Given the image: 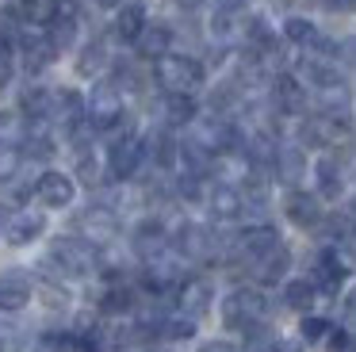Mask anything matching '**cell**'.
I'll return each instance as SVG.
<instances>
[{"instance_id": "cell-21", "label": "cell", "mask_w": 356, "mask_h": 352, "mask_svg": "<svg viewBox=\"0 0 356 352\" xmlns=\"http://www.w3.org/2000/svg\"><path fill=\"white\" fill-rule=\"evenodd\" d=\"M134 50H138L142 61H161L165 54H172V27L161 19L146 23V31H142V38L134 42Z\"/></svg>"}, {"instance_id": "cell-13", "label": "cell", "mask_w": 356, "mask_h": 352, "mask_svg": "<svg viewBox=\"0 0 356 352\" xmlns=\"http://www.w3.org/2000/svg\"><path fill=\"white\" fill-rule=\"evenodd\" d=\"M284 214H287V222H291V226H299V230H322V222H325L322 195L291 188V195L284 199Z\"/></svg>"}, {"instance_id": "cell-43", "label": "cell", "mask_w": 356, "mask_h": 352, "mask_svg": "<svg viewBox=\"0 0 356 352\" xmlns=\"http://www.w3.org/2000/svg\"><path fill=\"white\" fill-rule=\"evenodd\" d=\"M177 4H180V8H184V12H195V8H200V4H203V0H177Z\"/></svg>"}, {"instance_id": "cell-28", "label": "cell", "mask_w": 356, "mask_h": 352, "mask_svg": "<svg viewBox=\"0 0 356 352\" xmlns=\"http://www.w3.org/2000/svg\"><path fill=\"white\" fill-rule=\"evenodd\" d=\"M104 65H108V42H104V38H92V42L81 46V54H77V73L81 77L104 73Z\"/></svg>"}, {"instance_id": "cell-37", "label": "cell", "mask_w": 356, "mask_h": 352, "mask_svg": "<svg viewBox=\"0 0 356 352\" xmlns=\"http://www.w3.org/2000/svg\"><path fill=\"white\" fill-rule=\"evenodd\" d=\"M200 352H241V349H238V344H230V341H203Z\"/></svg>"}, {"instance_id": "cell-46", "label": "cell", "mask_w": 356, "mask_h": 352, "mask_svg": "<svg viewBox=\"0 0 356 352\" xmlns=\"http://www.w3.org/2000/svg\"><path fill=\"white\" fill-rule=\"evenodd\" d=\"M287 4H295V8H310V4H318V0H287Z\"/></svg>"}, {"instance_id": "cell-23", "label": "cell", "mask_w": 356, "mask_h": 352, "mask_svg": "<svg viewBox=\"0 0 356 352\" xmlns=\"http://www.w3.org/2000/svg\"><path fill=\"white\" fill-rule=\"evenodd\" d=\"M314 184L322 199H337L345 195V165L337 157H318L314 161Z\"/></svg>"}, {"instance_id": "cell-25", "label": "cell", "mask_w": 356, "mask_h": 352, "mask_svg": "<svg viewBox=\"0 0 356 352\" xmlns=\"http://www.w3.org/2000/svg\"><path fill=\"white\" fill-rule=\"evenodd\" d=\"M50 107H54V92L42 84H27L19 92V115L27 122H50Z\"/></svg>"}, {"instance_id": "cell-9", "label": "cell", "mask_w": 356, "mask_h": 352, "mask_svg": "<svg viewBox=\"0 0 356 352\" xmlns=\"http://www.w3.org/2000/svg\"><path fill=\"white\" fill-rule=\"evenodd\" d=\"M73 226H77L81 237L104 245V241H111V237L119 234V211L111 203H104V199H96V203H88L85 211L77 214V222H73Z\"/></svg>"}, {"instance_id": "cell-32", "label": "cell", "mask_w": 356, "mask_h": 352, "mask_svg": "<svg viewBox=\"0 0 356 352\" xmlns=\"http://www.w3.org/2000/svg\"><path fill=\"white\" fill-rule=\"evenodd\" d=\"M39 298H42V306H47L50 314H65V310L73 306L70 287H62V280H58V275H54V280H47V283L39 287Z\"/></svg>"}, {"instance_id": "cell-3", "label": "cell", "mask_w": 356, "mask_h": 352, "mask_svg": "<svg viewBox=\"0 0 356 352\" xmlns=\"http://www.w3.org/2000/svg\"><path fill=\"white\" fill-rule=\"evenodd\" d=\"M123 96H127V92L119 88L111 77H104V81L92 84V92H88V122H92L96 134H111V130L127 119Z\"/></svg>"}, {"instance_id": "cell-6", "label": "cell", "mask_w": 356, "mask_h": 352, "mask_svg": "<svg viewBox=\"0 0 356 352\" xmlns=\"http://www.w3.org/2000/svg\"><path fill=\"white\" fill-rule=\"evenodd\" d=\"M58 46H54V38H50V31L47 27H27L24 31V38H19V46H16V58H19V65L27 69V73H47L50 65L58 61Z\"/></svg>"}, {"instance_id": "cell-45", "label": "cell", "mask_w": 356, "mask_h": 352, "mask_svg": "<svg viewBox=\"0 0 356 352\" xmlns=\"http://www.w3.org/2000/svg\"><path fill=\"white\" fill-rule=\"evenodd\" d=\"M96 4H100V8H123L127 0H96Z\"/></svg>"}, {"instance_id": "cell-34", "label": "cell", "mask_w": 356, "mask_h": 352, "mask_svg": "<svg viewBox=\"0 0 356 352\" xmlns=\"http://www.w3.org/2000/svg\"><path fill=\"white\" fill-rule=\"evenodd\" d=\"M19 168H24V153H19V145L0 142V184H12L19 176Z\"/></svg>"}, {"instance_id": "cell-36", "label": "cell", "mask_w": 356, "mask_h": 352, "mask_svg": "<svg viewBox=\"0 0 356 352\" xmlns=\"http://www.w3.org/2000/svg\"><path fill=\"white\" fill-rule=\"evenodd\" d=\"M12 73H16V46L0 42V88L12 81Z\"/></svg>"}, {"instance_id": "cell-22", "label": "cell", "mask_w": 356, "mask_h": 352, "mask_svg": "<svg viewBox=\"0 0 356 352\" xmlns=\"http://www.w3.org/2000/svg\"><path fill=\"white\" fill-rule=\"evenodd\" d=\"M272 173H276L280 184L295 188V184L307 176V150H302V145H280L276 161H272Z\"/></svg>"}, {"instance_id": "cell-27", "label": "cell", "mask_w": 356, "mask_h": 352, "mask_svg": "<svg viewBox=\"0 0 356 352\" xmlns=\"http://www.w3.org/2000/svg\"><path fill=\"white\" fill-rule=\"evenodd\" d=\"M318 298V287L314 280H287L284 283V306H291V310L299 314H310V306H314Z\"/></svg>"}, {"instance_id": "cell-29", "label": "cell", "mask_w": 356, "mask_h": 352, "mask_svg": "<svg viewBox=\"0 0 356 352\" xmlns=\"http://www.w3.org/2000/svg\"><path fill=\"white\" fill-rule=\"evenodd\" d=\"M195 337V318L184 314H165L161 329H157V341H192Z\"/></svg>"}, {"instance_id": "cell-16", "label": "cell", "mask_w": 356, "mask_h": 352, "mask_svg": "<svg viewBox=\"0 0 356 352\" xmlns=\"http://www.w3.org/2000/svg\"><path fill=\"white\" fill-rule=\"evenodd\" d=\"M272 111L276 115H302L307 111V84L295 73L272 77Z\"/></svg>"}, {"instance_id": "cell-24", "label": "cell", "mask_w": 356, "mask_h": 352, "mask_svg": "<svg viewBox=\"0 0 356 352\" xmlns=\"http://www.w3.org/2000/svg\"><path fill=\"white\" fill-rule=\"evenodd\" d=\"M195 115H200V107H195L192 96H180V92H165L161 96V127L184 130Z\"/></svg>"}, {"instance_id": "cell-8", "label": "cell", "mask_w": 356, "mask_h": 352, "mask_svg": "<svg viewBox=\"0 0 356 352\" xmlns=\"http://www.w3.org/2000/svg\"><path fill=\"white\" fill-rule=\"evenodd\" d=\"M50 122H54V127L62 130L65 138L77 134L81 127H88V96H81L77 88H54Z\"/></svg>"}, {"instance_id": "cell-2", "label": "cell", "mask_w": 356, "mask_h": 352, "mask_svg": "<svg viewBox=\"0 0 356 352\" xmlns=\"http://www.w3.org/2000/svg\"><path fill=\"white\" fill-rule=\"evenodd\" d=\"M154 81L161 92H180V96H192L203 88L207 81V69L200 58L192 54H165L161 61H154Z\"/></svg>"}, {"instance_id": "cell-33", "label": "cell", "mask_w": 356, "mask_h": 352, "mask_svg": "<svg viewBox=\"0 0 356 352\" xmlns=\"http://www.w3.org/2000/svg\"><path fill=\"white\" fill-rule=\"evenodd\" d=\"M24 12L19 8H0V42L4 46H19L24 38Z\"/></svg>"}, {"instance_id": "cell-30", "label": "cell", "mask_w": 356, "mask_h": 352, "mask_svg": "<svg viewBox=\"0 0 356 352\" xmlns=\"http://www.w3.org/2000/svg\"><path fill=\"white\" fill-rule=\"evenodd\" d=\"M73 157H77V180L85 184V188H100L104 168H108V165H100V157L92 153V145H88V150H77Z\"/></svg>"}, {"instance_id": "cell-31", "label": "cell", "mask_w": 356, "mask_h": 352, "mask_svg": "<svg viewBox=\"0 0 356 352\" xmlns=\"http://www.w3.org/2000/svg\"><path fill=\"white\" fill-rule=\"evenodd\" d=\"M318 35H322V31L310 19H302V15H287L284 19V42H291V46H302V50H307Z\"/></svg>"}, {"instance_id": "cell-38", "label": "cell", "mask_w": 356, "mask_h": 352, "mask_svg": "<svg viewBox=\"0 0 356 352\" xmlns=\"http://www.w3.org/2000/svg\"><path fill=\"white\" fill-rule=\"evenodd\" d=\"M12 349H16V333L8 326H0V352H12Z\"/></svg>"}, {"instance_id": "cell-11", "label": "cell", "mask_w": 356, "mask_h": 352, "mask_svg": "<svg viewBox=\"0 0 356 352\" xmlns=\"http://www.w3.org/2000/svg\"><path fill=\"white\" fill-rule=\"evenodd\" d=\"M131 249H134V257H142V264L146 260H154V257H161L165 249H172V234H169V226H165L157 214H149V218H142L138 226L131 230Z\"/></svg>"}, {"instance_id": "cell-35", "label": "cell", "mask_w": 356, "mask_h": 352, "mask_svg": "<svg viewBox=\"0 0 356 352\" xmlns=\"http://www.w3.org/2000/svg\"><path fill=\"white\" fill-rule=\"evenodd\" d=\"M299 333H302V341H322V337L333 333V329H330V321H325V318L307 314V318H302V326H299Z\"/></svg>"}, {"instance_id": "cell-1", "label": "cell", "mask_w": 356, "mask_h": 352, "mask_svg": "<svg viewBox=\"0 0 356 352\" xmlns=\"http://www.w3.org/2000/svg\"><path fill=\"white\" fill-rule=\"evenodd\" d=\"M42 264L54 268L58 280H88L92 272H100V245L81 237V234L54 237Z\"/></svg>"}, {"instance_id": "cell-39", "label": "cell", "mask_w": 356, "mask_h": 352, "mask_svg": "<svg viewBox=\"0 0 356 352\" xmlns=\"http://www.w3.org/2000/svg\"><path fill=\"white\" fill-rule=\"evenodd\" d=\"M268 352H299V344H295V341H287V337H276Z\"/></svg>"}, {"instance_id": "cell-4", "label": "cell", "mask_w": 356, "mask_h": 352, "mask_svg": "<svg viewBox=\"0 0 356 352\" xmlns=\"http://www.w3.org/2000/svg\"><path fill=\"white\" fill-rule=\"evenodd\" d=\"M222 321L230 329H241L249 333L253 326H264L268 321V298H264L261 287H238L222 298Z\"/></svg>"}, {"instance_id": "cell-17", "label": "cell", "mask_w": 356, "mask_h": 352, "mask_svg": "<svg viewBox=\"0 0 356 352\" xmlns=\"http://www.w3.org/2000/svg\"><path fill=\"white\" fill-rule=\"evenodd\" d=\"M47 234V214L42 211H16L8 218V226H4V241L12 245V249H24V245H31V241H39V237Z\"/></svg>"}, {"instance_id": "cell-40", "label": "cell", "mask_w": 356, "mask_h": 352, "mask_svg": "<svg viewBox=\"0 0 356 352\" xmlns=\"http://www.w3.org/2000/svg\"><path fill=\"white\" fill-rule=\"evenodd\" d=\"M325 4H330L333 12H353V8H356V0H325Z\"/></svg>"}, {"instance_id": "cell-47", "label": "cell", "mask_w": 356, "mask_h": 352, "mask_svg": "<svg viewBox=\"0 0 356 352\" xmlns=\"http://www.w3.org/2000/svg\"><path fill=\"white\" fill-rule=\"evenodd\" d=\"M353 245H356V226H353Z\"/></svg>"}, {"instance_id": "cell-19", "label": "cell", "mask_w": 356, "mask_h": 352, "mask_svg": "<svg viewBox=\"0 0 356 352\" xmlns=\"http://www.w3.org/2000/svg\"><path fill=\"white\" fill-rule=\"evenodd\" d=\"M149 15H146V4L142 0H127L123 8H115V19H111V35L119 38V42L134 46L142 38V31H146Z\"/></svg>"}, {"instance_id": "cell-7", "label": "cell", "mask_w": 356, "mask_h": 352, "mask_svg": "<svg viewBox=\"0 0 356 352\" xmlns=\"http://www.w3.org/2000/svg\"><path fill=\"white\" fill-rule=\"evenodd\" d=\"M353 134V119H333V115H307L299 122V142L302 145H318V150H330V145H341Z\"/></svg>"}, {"instance_id": "cell-20", "label": "cell", "mask_w": 356, "mask_h": 352, "mask_svg": "<svg viewBox=\"0 0 356 352\" xmlns=\"http://www.w3.org/2000/svg\"><path fill=\"white\" fill-rule=\"evenodd\" d=\"M287 268H291V249H287V245H276L272 253H264L253 264H245V275H253L257 283H280L287 275Z\"/></svg>"}, {"instance_id": "cell-44", "label": "cell", "mask_w": 356, "mask_h": 352, "mask_svg": "<svg viewBox=\"0 0 356 352\" xmlns=\"http://www.w3.org/2000/svg\"><path fill=\"white\" fill-rule=\"evenodd\" d=\"M245 0H215V8H241Z\"/></svg>"}, {"instance_id": "cell-41", "label": "cell", "mask_w": 356, "mask_h": 352, "mask_svg": "<svg viewBox=\"0 0 356 352\" xmlns=\"http://www.w3.org/2000/svg\"><path fill=\"white\" fill-rule=\"evenodd\" d=\"M345 310H348V314H356V287H348V295H345Z\"/></svg>"}, {"instance_id": "cell-18", "label": "cell", "mask_w": 356, "mask_h": 352, "mask_svg": "<svg viewBox=\"0 0 356 352\" xmlns=\"http://www.w3.org/2000/svg\"><path fill=\"white\" fill-rule=\"evenodd\" d=\"M31 291H35V280L27 272H19V268L0 272V314H19L31 303Z\"/></svg>"}, {"instance_id": "cell-10", "label": "cell", "mask_w": 356, "mask_h": 352, "mask_svg": "<svg viewBox=\"0 0 356 352\" xmlns=\"http://www.w3.org/2000/svg\"><path fill=\"white\" fill-rule=\"evenodd\" d=\"M35 199H39L47 211H65V207L77 199V176L47 168V173L35 176Z\"/></svg>"}, {"instance_id": "cell-42", "label": "cell", "mask_w": 356, "mask_h": 352, "mask_svg": "<svg viewBox=\"0 0 356 352\" xmlns=\"http://www.w3.org/2000/svg\"><path fill=\"white\" fill-rule=\"evenodd\" d=\"M341 54H348V58H353V61H356V38H348V42H345V46H341Z\"/></svg>"}, {"instance_id": "cell-14", "label": "cell", "mask_w": 356, "mask_h": 352, "mask_svg": "<svg viewBox=\"0 0 356 352\" xmlns=\"http://www.w3.org/2000/svg\"><path fill=\"white\" fill-rule=\"evenodd\" d=\"M203 203H207L211 218H218V222H234V218L245 214V195H241V188L238 184H226V180H211Z\"/></svg>"}, {"instance_id": "cell-12", "label": "cell", "mask_w": 356, "mask_h": 352, "mask_svg": "<svg viewBox=\"0 0 356 352\" xmlns=\"http://www.w3.org/2000/svg\"><path fill=\"white\" fill-rule=\"evenodd\" d=\"M142 142H146V165H154L157 173H169V168L180 165V138L172 127L149 130Z\"/></svg>"}, {"instance_id": "cell-15", "label": "cell", "mask_w": 356, "mask_h": 352, "mask_svg": "<svg viewBox=\"0 0 356 352\" xmlns=\"http://www.w3.org/2000/svg\"><path fill=\"white\" fill-rule=\"evenodd\" d=\"M211 306H215V287H211V280L192 275V280H184V283L177 287V314L200 321L203 314L211 310Z\"/></svg>"}, {"instance_id": "cell-5", "label": "cell", "mask_w": 356, "mask_h": 352, "mask_svg": "<svg viewBox=\"0 0 356 352\" xmlns=\"http://www.w3.org/2000/svg\"><path fill=\"white\" fill-rule=\"evenodd\" d=\"M356 272V257L345 249V245H325V249L314 253V264H310V280H314L318 291H337L345 283V275Z\"/></svg>"}, {"instance_id": "cell-26", "label": "cell", "mask_w": 356, "mask_h": 352, "mask_svg": "<svg viewBox=\"0 0 356 352\" xmlns=\"http://www.w3.org/2000/svg\"><path fill=\"white\" fill-rule=\"evenodd\" d=\"M19 153H24V161H31V165H47V161L58 153V142H54V134L31 127L24 134V142H19Z\"/></svg>"}]
</instances>
